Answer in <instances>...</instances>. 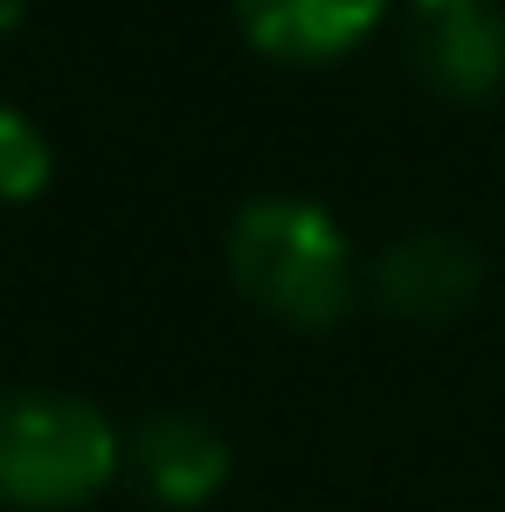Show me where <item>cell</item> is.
<instances>
[{"label": "cell", "mask_w": 505, "mask_h": 512, "mask_svg": "<svg viewBox=\"0 0 505 512\" xmlns=\"http://www.w3.org/2000/svg\"><path fill=\"white\" fill-rule=\"evenodd\" d=\"M222 263L236 298L284 333H333L367 298V270L333 215L305 194H256L229 215Z\"/></svg>", "instance_id": "cell-1"}, {"label": "cell", "mask_w": 505, "mask_h": 512, "mask_svg": "<svg viewBox=\"0 0 505 512\" xmlns=\"http://www.w3.org/2000/svg\"><path fill=\"white\" fill-rule=\"evenodd\" d=\"M125 478V429L70 388H0V512H84Z\"/></svg>", "instance_id": "cell-2"}, {"label": "cell", "mask_w": 505, "mask_h": 512, "mask_svg": "<svg viewBox=\"0 0 505 512\" xmlns=\"http://www.w3.org/2000/svg\"><path fill=\"white\" fill-rule=\"evenodd\" d=\"M402 56L443 104H492L505 90V7L499 0H409Z\"/></svg>", "instance_id": "cell-3"}, {"label": "cell", "mask_w": 505, "mask_h": 512, "mask_svg": "<svg viewBox=\"0 0 505 512\" xmlns=\"http://www.w3.org/2000/svg\"><path fill=\"white\" fill-rule=\"evenodd\" d=\"M485 256L450 229H409L367 263V298L402 326H450L478 305Z\"/></svg>", "instance_id": "cell-4"}, {"label": "cell", "mask_w": 505, "mask_h": 512, "mask_svg": "<svg viewBox=\"0 0 505 512\" xmlns=\"http://www.w3.org/2000/svg\"><path fill=\"white\" fill-rule=\"evenodd\" d=\"M236 471L229 436L194 409H153L125 429V478L160 512H201Z\"/></svg>", "instance_id": "cell-5"}, {"label": "cell", "mask_w": 505, "mask_h": 512, "mask_svg": "<svg viewBox=\"0 0 505 512\" xmlns=\"http://www.w3.org/2000/svg\"><path fill=\"white\" fill-rule=\"evenodd\" d=\"M388 7L395 0H236V28L284 70H326L388 21Z\"/></svg>", "instance_id": "cell-6"}, {"label": "cell", "mask_w": 505, "mask_h": 512, "mask_svg": "<svg viewBox=\"0 0 505 512\" xmlns=\"http://www.w3.org/2000/svg\"><path fill=\"white\" fill-rule=\"evenodd\" d=\"M49 180H56V153H49L42 125L21 104L0 97V201L7 208H28V201L49 194Z\"/></svg>", "instance_id": "cell-7"}]
</instances>
